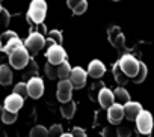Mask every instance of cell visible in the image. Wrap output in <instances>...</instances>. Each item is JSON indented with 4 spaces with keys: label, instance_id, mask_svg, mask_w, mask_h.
Returning a JSON list of instances; mask_svg holds the SVG:
<instances>
[{
    "label": "cell",
    "instance_id": "obj_1",
    "mask_svg": "<svg viewBox=\"0 0 154 137\" xmlns=\"http://www.w3.org/2000/svg\"><path fill=\"white\" fill-rule=\"evenodd\" d=\"M47 14V3L45 0H32L29 6V20L35 24H41Z\"/></svg>",
    "mask_w": 154,
    "mask_h": 137
},
{
    "label": "cell",
    "instance_id": "obj_2",
    "mask_svg": "<svg viewBox=\"0 0 154 137\" xmlns=\"http://www.w3.org/2000/svg\"><path fill=\"white\" fill-rule=\"evenodd\" d=\"M8 57H9L11 66L15 68V70H23V68H26V65L30 60V54L26 50V47H20V48L14 50L11 54H8Z\"/></svg>",
    "mask_w": 154,
    "mask_h": 137
},
{
    "label": "cell",
    "instance_id": "obj_3",
    "mask_svg": "<svg viewBox=\"0 0 154 137\" xmlns=\"http://www.w3.org/2000/svg\"><path fill=\"white\" fill-rule=\"evenodd\" d=\"M118 65H119V68L124 71V74L128 79H133L137 74V71H139V60L134 56H131V54H124L119 59Z\"/></svg>",
    "mask_w": 154,
    "mask_h": 137
},
{
    "label": "cell",
    "instance_id": "obj_4",
    "mask_svg": "<svg viewBox=\"0 0 154 137\" xmlns=\"http://www.w3.org/2000/svg\"><path fill=\"white\" fill-rule=\"evenodd\" d=\"M44 45H45V38H44L39 32H32V33L29 35V38L26 39V42H24L26 50H27L29 54H32V56H35L36 53H39V51L44 48Z\"/></svg>",
    "mask_w": 154,
    "mask_h": 137
},
{
    "label": "cell",
    "instance_id": "obj_5",
    "mask_svg": "<svg viewBox=\"0 0 154 137\" xmlns=\"http://www.w3.org/2000/svg\"><path fill=\"white\" fill-rule=\"evenodd\" d=\"M134 121H136V127H137L139 133L151 134V131H152V115L149 112L142 110Z\"/></svg>",
    "mask_w": 154,
    "mask_h": 137
},
{
    "label": "cell",
    "instance_id": "obj_6",
    "mask_svg": "<svg viewBox=\"0 0 154 137\" xmlns=\"http://www.w3.org/2000/svg\"><path fill=\"white\" fill-rule=\"evenodd\" d=\"M86 79H88V73L80 66H75L71 70L69 74V83L72 85V89H82L86 85Z\"/></svg>",
    "mask_w": 154,
    "mask_h": 137
},
{
    "label": "cell",
    "instance_id": "obj_7",
    "mask_svg": "<svg viewBox=\"0 0 154 137\" xmlns=\"http://www.w3.org/2000/svg\"><path fill=\"white\" fill-rule=\"evenodd\" d=\"M45 57L50 63L53 65H59L62 63L63 60H66V53L65 50L62 48V45H57V44H51L45 53Z\"/></svg>",
    "mask_w": 154,
    "mask_h": 137
},
{
    "label": "cell",
    "instance_id": "obj_8",
    "mask_svg": "<svg viewBox=\"0 0 154 137\" xmlns=\"http://www.w3.org/2000/svg\"><path fill=\"white\" fill-rule=\"evenodd\" d=\"M107 35H109V41H110V44L116 48V50H124L125 48V39H124V33H122V30L118 27V26H113V27H110L109 29V32H107Z\"/></svg>",
    "mask_w": 154,
    "mask_h": 137
},
{
    "label": "cell",
    "instance_id": "obj_9",
    "mask_svg": "<svg viewBox=\"0 0 154 137\" xmlns=\"http://www.w3.org/2000/svg\"><path fill=\"white\" fill-rule=\"evenodd\" d=\"M26 85H27V94H29L30 98L38 100V98L42 97V94H44V83H42V80L38 76L32 77Z\"/></svg>",
    "mask_w": 154,
    "mask_h": 137
},
{
    "label": "cell",
    "instance_id": "obj_10",
    "mask_svg": "<svg viewBox=\"0 0 154 137\" xmlns=\"http://www.w3.org/2000/svg\"><path fill=\"white\" fill-rule=\"evenodd\" d=\"M71 95H72V85L69 83V80H60L57 83V91H56L57 100L63 104L71 100Z\"/></svg>",
    "mask_w": 154,
    "mask_h": 137
},
{
    "label": "cell",
    "instance_id": "obj_11",
    "mask_svg": "<svg viewBox=\"0 0 154 137\" xmlns=\"http://www.w3.org/2000/svg\"><path fill=\"white\" fill-rule=\"evenodd\" d=\"M107 119L112 125H119L121 121L124 119V106L113 103L107 109Z\"/></svg>",
    "mask_w": 154,
    "mask_h": 137
},
{
    "label": "cell",
    "instance_id": "obj_12",
    "mask_svg": "<svg viewBox=\"0 0 154 137\" xmlns=\"http://www.w3.org/2000/svg\"><path fill=\"white\" fill-rule=\"evenodd\" d=\"M23 103H24V100H23L21 97H18L17 94H11L9 97H6V100H5V107H3V109H6V110H9V112L18 113V110L23 107Z\"/></svg>",
    "mask_w": 154,
    "mask_h": 137
},
{
    "label": "cell",
    "instance_id": "obj_13",
    "mask_svg": "<svg viewBox=\"0 0 154 137\" xmlns=\"http://www.w3.org/2000/svg\"><path fill=\"white\" fill-rule=\"evenodd\" d=\"M140 112H142V106L136 101H128L127 104H124V118L128 121H134Z\"/></svg>",
    "mask_w": 154,
    "mask_h": 137
},
{
    "label": "cell",
    "instance_id": "obj_14",
    "mask_svg": "<svg viewBox=\"0 0 154 137\" xmlns=\"http://www.w3.org/2000/svg\"><path fill=\"white\" fill-rule=\"evenodd\" d=\"M88 76H91L92 79H100V77H103L104 76V73H106V66H104V63L101 62V60H92L91 63H89V66H88Z\"/></svg>",
    "mask_w": 154,
    "mask_h": 137
},
{
    "label": "cell",
    "instance_id": "obj_15",
    "mask_svg": "<svg viewBox=\"0 0 154 137\" xmlns=\"http://www.w3.org/2000/svg\"><path fill=\"white\" fill-rule=\"evenodd\" d=\"M98 103L103 109H109L113 103H115V98H113V92L107 88H101L100 92H98Z\"/></svg>",
    "mask_w": 154,
    "mask_h": 137
},
{
    "label": "cell",
    "instance_id": "obj_16",
    "mask_svg": "<svg viewBox=\"0 0 154 137\" xmlns=\"http://www.w3.org/2000/svg\"><path fill=\"white\" fill-rule=\"evenodd\" d=\"M12 70L8 65H0V85L2 86H8L12 83Z\"/></svg>",
    "mask_w": 154,
    "mask_h": 137
},
{
    "label": "cell",
    "instance_id": "obj_17",
    "mask_svg": "<svg viewBox=\"0 0 154 137\" xmlns=\"http://www.w3.org/2000/svg\"><path fill=\"white\" fill-rule=\"evenodd\" d=\"M113 98H115V103H116V104L124 106V104H127V103L130 101V94H128L122 86H119V88H116V89L113 91Z\"/></svg>",
    "mask_w": 154,
    "mask_h": 137
},
{
    "label": "cell",
    "instance_id": "obj_18",
    "mask_svg": "<svg viewBox=\"0 0 154 137\" xmlns=\"http://www.w3.org/2000/svg\"><path fill=\"white\" fill-rule=\"evenodd\" d=\"M20 47H24V44L21 42V39L18 38V36H12L11 39H8L6 41V44H5V47L2 48L6 54H11L14 50H17V48H20Z\"/></svg>",
    "mask_w": 154,
    "mask_h": 137
},
{
    "label": "cell",
    "instance_id": "obj_19",
    "mask_svg": "<svg viewBox=\"0 0 154 137\" xmlns=\"http://www.w3.org/2000/svg\"><path fill=\"white\" fill-rule=\"evenodd\" d=\"M71 70L72 68L69 66V63L66 60H63L62 63L57 65V79L59 80H68L69 74H71Z\"/></svg>",
    "mask_w": 154,
    "mask_h": 137
},
{
    "label": "cell",
    "instance_id": "obj_20",
    "mask_svg": "<svg viewBox=\"0 0 154 137\" xmlns=\"http://www.w3.org/2000/svg\"><path fill=\"white\" fill-rule=\"evenodd\" d=\"M60 113H62V116L65 119H71L74 116V113H75V103L71 101V100L68 103H63L60 106Z\"/></svg>",
    "mask_w": 154,
    "mask_h": 137
},
{
    "label": "cell",
    "instance_id": "obj_21",
    "mask_svg": "<svg viewBox=\"0 0 154 137\" xmlns=\"http://www.w3.org/2000/svg\"><path fill=\"white\" fill-rule=\"evenodd\" d=\"M113 76H115V80H116L121 86H122V85H125V83L128 82V77L124 74V71L119 68V65H118V63H115V65H113Z\"/></svg>",
    "mask_w": 154,
    "mask_h": 137
},
{
    "label": "cell",
    "instance_id": "obj_22",
    "mask_svg": "<svg viewBox=\"0 0 154 137\" xmlns=\"http://www.w3.org/2000/svg\"><path fill=\"white\" fill-rule=\"evenodd\" d=\"M47 41L48 44H57V45H62V32L60 30H50L48 35H47Z\"/></svg>",
    "mask_w": 154,
    "mask_h": 137
},
{
    "label": "cell",
    "instance_id": "obj_23",
    "mask_svg": "<svg viewBox=\"0 0 154 137\" xmlns=\"http://www.w3.org/2000/svg\"><path fill=\"white\" fill-rule=\"evenodd\" d=\"M17 118H18V113H15V112H9V110H6V109H3L2 110V122L3 124H14L15 121H17Z\"/></svg>",
    "mask_w": 154,
    "mask_h": 137
},
{
    "label": "cell",
    "instance_id": "obj_24",
    "mask_svg": "<svg viewBox=\"0 0 154 137\" xmlns=\"http://www.w3.org/2000/svg\"><path fill=\"white\" fill-rule=\"evenodd\" d=\"M146 65L145 63H142V62H139V71H137V74L133 77V82L134 83H142V82H145V79H146Z\"/></svg>",
    "mask_w": 154,
    "mask_h": 137
},
{
    "label": "cell",
    "instance_id": "obj_25",
    "mask_svg": "<svg viewBox=\"0 0 154 137\" xmlns=\"http://www.w3.org/2000/svg\"><path fill=\"white\" fill-rule=\"evenodd\" d=\"M29 137H48V130L42 125H36L30 130Z\"/></svg>",
    "mask_w": 154,
    "mask_h": 137
},
{
    "label": "cell",
    "instance_id": "obj_26",
    "mask_svg": "<svg viewBox=\"0 0 154 137\" xmlns=\"http://www.w3.org/2000/svg\"><path fill=\"white\" fill-rule=\"evenodd\" d=\"M14 94H17L18 97H21L23 100H26V98L29 97V94H27V85H26L24 82L17 83V85L14 86Z\"/></svg>",
    "mask_w": 154,
    "mask_h": 137
},
{
    "label": "cell",
    "instance_id": "obj_27",
    "mask_svg": "<svg viewBox=\"0 0 154 137\" xmlns=\"http://www.w3.org/2000/svg\"><path fill=\"white\" fill-rule=\"evenodd\" d=\"M45 74H47V77L48 79H56L57 77V65H53V63H50V62H47V65H45Z\"/></svg>",
    "mask_w": 154,
    "mask_h": 137
},
{
    "label": "cell",
    "instance_id": "obj_28",
    "mask_svg": "<svg viewBox=\"0 0 154 137\" xmlns=\"http://www.w3.org/2000/svg\"><path fill=\"white\" fill-rule=\"evenodd\" d=\"M63 134V128L59 124H54L48 128V137H60Z\"/></svg>",
    "mask_w": 154,
    "mask_h": 137
},
{
    "label": "cell",
    "instance_id": "obj_29",
    "mask_svg": "<svg viewBox=\"0 0 154 137\" xmlns=\"http://www.w3.org/2000/svg\"><path fill=\"white\" fill-rule=\"evenodd\" d=\"M116 136L118 137H130L131 136V130L127 125H119L116 128Z\"/></svg>",
    "mask_w": 154,
    "mask_h": 137
},
{
    "label": "cell",
    "instance_id": "obj_30",
    "mask_svg": "<svg viewBox=\"0 0 154 137\" xmlns=\"http://www.w3.org/2000/svg\"><path fill=\"white\" fill-rule=\"evenodd\" d=\"M86 9H88V2H86V0H83V2H80L79 5L72 9V14L74 15H82V14L86 12Z\"/></svg>",
    "mask_w": 154,
    "mask_h": 137
},
{
    "label": "cell",
    "instance_id": "obj_31",
    "mask_svg": "<svg viewBox=\"0 0 154 137\" xmlns=\"http://www.w3.org/2000/svg\"><path fill=\"white\" fill-rule=\"evenodd\" d=\"M27 66H29V71H26V73H24V76H26V77H29V76H32V77H36V74H38V70H36V65H35V62H33L32 59L29 60Z\"/></svg>",
    "mask_w": 154,
    "mask_h": 137
},
{
    "label": "cell",
    "instance_id": "obj_32",
    "mask_svg": "<svg viewBox=\"0 0 154 137\" xmlns=\"http://www.w3.org/2000/svg\"><path fill=\"white\" fill-rule=\"evenodd\" d=\"M9 14H8V11L6 9H2V12H0V26L2 27H6L8 24H9Z\"/></svg>",
    "mask_w": 154,
    "mask_h": 137
},
{
    "label": "cell",
    "instance_id": "obj_33",
    "mask_svg": "<svg viewBox=\"0 0 154 137\" xmlns=\"http://www.w3.org/2000/svg\"><path fill=\"white\" fill-rule=\"evenodd\" d=\"M71 136H72V137H86V133H85V130L80 128V127H74V128L71 130Z\"/></svg>",
    "mask_w": 154,
    "mask_h": 137
},
{
    "label": "cell",
    "instance_id": "obj_34",
    "mask_svg": "<svg viewBox=\"0 0 154 137\" xmlns=\"http://www.w3.org/2000/svg\"><path fill=\"white\" fill-rule=\"evenodd\" d=\"M103 137H118L116 136V128L113 127H106L103 130Z\"/></svg>",
    "mask_w": 154,
    "mask_h": 137
},
{
    "label": "cell",
    "instance_id": "obj_35",
    "mask_svg": "<svg viewBox=\"0 0 154 137\" xmlns=\"http://www.w3.org/2000/svg\"><path fill=\"white\" fill-rule=\"evenodd\" d=\"M80 2H83V0H66V5H68V8L72 11V9L77 6V5L80 3Z\"/></svg>",
    "mask_w": 154,
    "mask_h": 137
},
{
    "label": "cell",
    "instance_id": "obj_36",
    "mask_svg": "<svg viewBox=\"0 0 154 137\" xmlns=\"http://www.w3.org/2000/svg\"><path fill=\"white\" fill-rule=\"evenodd\" d=\"M136 136L137 137H151V134H143V133H139V131H136Z\"/></svg>",
    "mask_w": 154,
    "mask_h": 137
},
{
    "label": "cell",
    "instance_id": "obj_37",
    "mask_svg": "<svg viewBox=\"0 0 154 137\" xmlns=\"http://www.w3.org/2000/svg\"><path fill=\"white\" fill-rule=\"evenodd\" d=\"M60 137H72V136H71V133H63Z\"/></svg>",
    "mask_w": 154,
    "mask_h": 137
},
{
    "label": "cell",
    "instance_id": "obj_38",
    "mask_svg": "<svg viewBox=\"0 0 154 137\" xmlns=\"http://www.w3.org/2000/svg\"><path fill=\"white\" fill-rule=\"evenodd\" d=\"M2 110H3V109H2V107H0V118H2Z\"/></svg>",
    "mask_w": 154,
    "mask_h": 137
},
{
    "label": "cell",
    "instance_id": "obj_39",
    "mask_svg": "<svg viewBox=\"0 0 154 137\" xmlns=\"http://www.w3.org/2000/svg\"><path fill=\"white\" fill-rule=\"evenodd\" d=\"M2 9H3V8H2V5H0V12H2Z\"/></svg>",
    "mask_w": 154,
    "mask_h": 137
},
{
    "label": "cell",
    "instance_id": "obj_40",
    "mask_svg": "<svg viewBox=\"0 0 154 137\" xmlns=\"http://www.w3.org/2000/svg\"><path fill=\"white\" fill-rule=\"evenodd\" d=\"M0 50H2V42H0Z\"/></svg>",
    "mask_w": 154,
    "mask_h": 137
},
{
    "label": "cell",
    "instance_id": "obj_41",
    "mask_svg": "<svg viewBox=\"0 0 154 137\" xmlns=\"http://www.w3.org/2000/svg\"><path fill=\"white\" fill-rule=\"evenodd\" d=\"M115 2H118V0H115Z\"/></svg>",
    "mask_w": 154,
    "mask_h": 137
},
{
    "label": "cell",
    "instance_id": "obj_42",
    "mask_svg": "<svg viewBox=\"0 0 154 137\" xmlns=\"http://www.w3.org/2000/svg\"><path fill=\"white\" fill-rule=\"evenodd\" d=\"M0 2H2V0H0Z\"/></svg>",
    "mask_w": 154,
    "mask_h": 137
}]
</instances>
